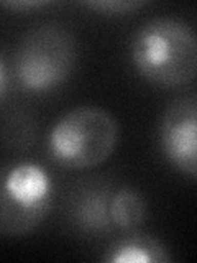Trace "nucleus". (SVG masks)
I'll list each match as a JSON object with an SVG mask.
<instances>
[{
	"instance_id": "obj_6",
	"label": "nucleus",
	"mask_w": 197,
	"mask_h": 263,
	"mask_svg": "<svg viewBox=\"0 0 197 263\" xmlns=\"http://www.w3.org/2000/svg\"><path fill=\"white\" fill-rule=\"evenodd\" d=\"M102 260L109 263H168L171 257L156 237L133 232L115 240Z\"/></svg>"
},
{
	"instance_id": "obj_12",
	"label": "nucleus",
	"mask_w": 197,
	"mask_h": 263,
	"mask_svg": "<svg viewBox=\"0 0 197 263\" xmlns=\"http://www.w3.org/2000/svg\"><path fill=\"white\" fill-rule=\"evenodd\" d=\"M7 87H8V71H7V66L4 64V61L0 60V99L4 97Z\"/></svg>"
},
{
	"instance_id": "obj_5",
	"label": "nucleus",
	"mask_w": 197,
	"mask_h": 263,
	"mask_svg": "<svg viewBox=\"0 0 197 263\" xmlns=\"http://www.w3.org/2000/svg\"><path fill=\"white\" fill-rule=\"evenodd\" d=\"M161 150L166 160L191 179L197 178V101L194 96L174 99L160 125Z\"/></svg>"
},
{
	"instance_id": "obj_11",
	"label": "nucleus",
	"mask_w": 197,
	"mask_h": 263,
	"mask_svg": "<svg viewBox=\"0 0 197 263\" xmlns=\"http://www.w3.org/2000/svg\"><path fill=\"white\" fill-rule=\"evenodd\" d=\"M48 5V2H43V0H27V2H0V7L4 8H10V10H30V8H38V7H45Z\"/></svg>"
},
{
	"instance_id": "obj_8",
	"label": "nucleus",
	"mask_w": 197,
	"mask_h": 263,
	"mask_svg": "<svg viewBox=\"0 0 197 263\" xmlns=\"http://www.w3.org/2000/svg\"><path fill=\"white\" fill-rule=\"evenodd\" d=\"M146 199L133 187L123 186L110 196L109 214L113 227L131 230L146 219Z\"/></svg>"
},
{
	"instance_id": "obj_2",
	"label": "nucleus",
	"mask_w": 197,
	"mask_h": 263,
	"mask_svg": "<svg viewBox=\"0 0 197 263\" xmlns=\"http://www.w3.org/2000/svg\"><path fill=\"white\" fill-rule=\"evenodd\" d=\"M119 122L95 105L66 112L48 135L49 156L63 168L87 170L110 158L119 143Z\"/></svg>"
},
{
	"instance_id": "obj_9",
	"label": "nucleus",
	"mask_w": 197,
	"mask_h": 263,
	"mask_svg": "<svg viewBox=\"0 0 197 263\" xmlns=\"http://www.w3.org/2000/svg\"><path fill=\"white\" fill-rule=\"evenodd\" d=\"M4 140L8 146L25 148L33 142V125L27 117H12L4 128Z\"/></svg>"
},
{
	"instance_id": "obj_4",
	"label": "nucleus",
	"mask_w": 197,
	"mask_h": 263,
	"mask_svg": "<svg viewBox=\"0 0 197 263\" xmlns=\"http://www.w3.org/2000/svg\"><path fill=\"white\" fill-rule=\"evenodd\" d=\"M76 40L60 25H38L23 36L15 56L22 89L43 94L64 84L76 64Z\"/></svg>"
},
{
	"instance_id": "obj_10",
	"label": "nucleus",
	"mask_w": 197,
	"mask_h": 263,
	"mask_svg": "<svg viewBox=\"0 0 197 263\" xmlns=\"http://www.w3.org/2000/svg\"><path fill=\"white\" fill-rule=\"evenodd\" d=\"M84 5L97 13L107 15H125L138 10L145 2L140 0H97V2H84Z\"/></svg>"
},
{
	"instance_id": "obj_1",
	"label": "nucleus",
	"mask_w": 197,
	"mask_h": 263,
	"mask_svg": "<svg viewBox=\"0 0 197 263\" xmlns=\"http://www.w3.org/2000/svg\"><path fill=\"white\" fill-rule=\"evenodd\" d=\"M131 60L142 76L161 87H181L197 72V40L192 27L171 16L143 23L131 40Z\"/></svg>"
},
{
	"instance_id": "obj_3",
	"label": "nucleus",
	"mask_w": 197,
	"mask_h": 263,
	"mask_svg": "<svg viewBox=\"0 0 197 263\" xmlns=\"http://www.w3.org/2000/svg\"><path fill=\"white\" fill-rule=\"evenodd\" d=\"M54 186L38 163L16 161L0 166V235L23 237L36 230L53 205Z\"/></svg>"
},
{
	"instance_id": "obj_7",
	"label": "nucleus",
	"mask_w": 197,
	"mask_h": 263,
	"mask_svg": "<svg viewBox=\"0 0 197 263\" xmlns=\"http://www.w3.org/2000/svg\"><path fill=\"white\" fill-rule=\"evenodd\" d=\"M110 193L104 189H87L74 204V217H76L77 226L87 232H109L113 227L110 214H109V202Z\"/></svg>"
}]
</instances>
